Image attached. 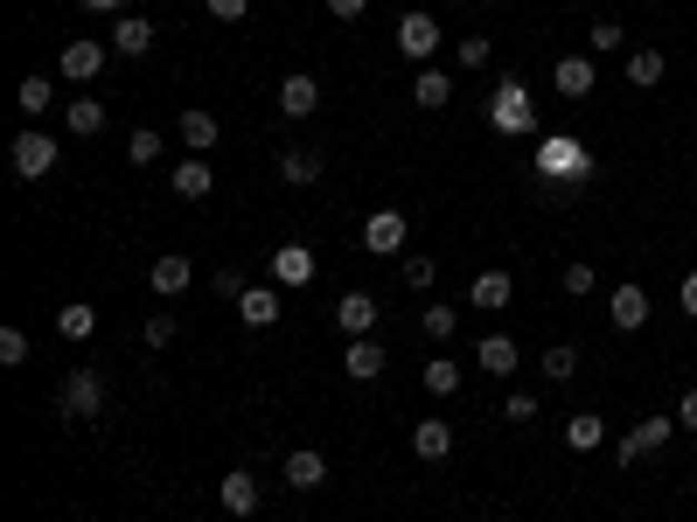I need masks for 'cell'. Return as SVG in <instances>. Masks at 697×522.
I'll use <instances>...</instances> for the list:
<instances>
[{
    "label": "cell",
    "mask_w": 697,
    "mask_h": 522,
    "mask_svg": "<svg viewBox=\"0 0 697 522\" xmlns=\"http://www.w3.org/2000/svg\"><path fill=\"white\" fill-rule=\"evenodd\" d=\"M537 174H545V181H565V189H579V181H593V153H586L579 140L551 133L545 147H537Z\"/></svg>",
    "instance_id": "6da1fadb"
},
{
    "label": "cell",
    "mask_w": 697,
    "mask_h": 522,
    "mask_svg": "<svg viewBox=\"0 0 697 522\" xmlns=\"http://www.w3.org/2000/svg\"><path fill=\"white\" fill-rule=\"evenodd\" d=\"M57 411L63 418H98V411H106V377H98V370H63Z\"/></svg>",
    "instance_id": "7a4b0ae2"
},
{
    "label": "cell",
    "mask_w": 697,
    "mask_h": 522,
    "mask_svg": "<svg viewBox=\"0 0 697 522\" xmlns=\"http://www.w3.org/2000/svg\"><path fill=\"white\" fill-rule=\"evenodd\" d=\"M405 238H411V217H405V209H370V217H364V251H370V258H398Z\"/></svg>",
    "instance_id": "3957f363"
},
{
    "label": "cell",
    "mask_w": 697,
    "mask_h": 522,
    "mask_svg": "<svg viewBox=\"0 0 697 522\" xmlns=\"http://www.w3.org/2000/svg\"><path fill=\"white\" fill-rule=\"evenodd\" d=\"M440 42H447V36H440V21H432V14H419V8H411V14L398 21V49H405V57L419 63V70H426L432 57H440Z\"/></svg>",
    "instance_id": "277c9868"
},
{
    "label": "cell",
    "mask_w": 697,
    "mask_h": 522,
    "mask_svg": "<svg viewBox=\"0 0 697 522\" xmlns=\"http://www.w3.org/2000/svg\"><path fill=\"white\" fill-rule=\"evenodd\" d=\"M607 328H614V334H641V328H649V293H641L635 279L607 293Z\"/></svg>",
    "instance_id": "5b68a950"
},
{
    "label": "cell",
    "mask_w": 697,
    "mask_h": 522,
    "mask_svg": "<svg viewBox=\"0 0 697 522\" xmlns=\"http://www.w3.org/2000/svg\"><path fill=\"white\" fill-rule=\"evenodd\" d=\"M669 432H677L669 418H641V425H628V432H621V446H614V460H621V466L649 460V453H663V446H669Z\"/></svg>",
    "instance_id": "8992f818"
},
{
    "label": "cell",
    "mask_w": 697,
    "mask_h": 522,
    "mask_svg": "<svg viewBox=\"0 0 697 522\" xmlns=\"http://www.w3.org/2000/svg\"><path fill=\"white\" fill-rule=\"evenodd\" d=\"M106 63H112V42H63V57H57V70L70 77V84H98Z\"/></svg>",
    "instance_id": "52a82bcc"
},
{
    "label": "cell",
    "mask_w": 697,
    "mask_h": 522,
    "mask_svg": "<svg viewBox=\"0 0 697 522\" xmlns=\"http://www.w3.org/2000/svg\"><path fill=\"white\" fill-rule=\"evenodd\" d=\"M8 153H14V174H21V181H42L49 168H57V140H49V133H36V126H29V133H21Z\"/></svg>",
    "instance_id": "ba28073f"
},
{
    "label": "cell",
    "mask_w": 697,
    "mask_h": 522,
    "mask_svg": "<svg viewBox=\"0 0 697 522\" xmlns=\"http://www.w3.org/2000/svg\"><path fill=\"white\" fill-rule=\"evenodd\" d=\"M335 328H342L349 342L377 334V300H370V293H342V300H335Z\"/></svg>",
    "instance_id": "9c48e42d"
},
{
    "label": "cell",
    "mask_w": 697,
    "mask_h": 522,
    "mask_svg": "<svg viewBox=\"0 0 697 522\" xmlns=\"http://www.w3.org/2000/svg\"><path fill=\"white\" fill-rule=\"evenodd\" d=\"M168 189H175V195H182V202H202V195H210V189H217V168H210V161H202V153H189V161H175V174H168Z\"/></svg>",
    "instance_id": "30bf717a"
},
{
    "label": "cell",
    "mask_w": 697,
    "mask_h": 522,
    "mask_svg": "<svg viewBox=\"0 0 697 522\" xmlns=\"http://www.w3.org/2000/svg\"><path fill=\"white\" fill-rule=\"evenodd\" d=\"M279 112H287V119H315L321 112V84L307 70H293L287 84H279Z\"/></svg>",
    "instance_id": "8fae6325"
},
{
    "label": "cell",
    "mask_w": 697,
    "mask_h": 522,
    "mask_svg": "<svg viewBox=\"0 0 697 522\" xmlns=\"http://www.w3.org/2000/svg\"><path fill=\"white\" fill-rule=\"evenodd\" d=\"M468 300H475L481 313H502V307L516 300V279H509L502 265H488V272H475V285H468Z\"/></svg>",
    "instance_id": "7c38bea8"
},
{
    "label": "cell",
    "mask_w": 697,
    "mask_h": 522,
    "mask_svg": "<svg viewBox=\"0 0 697 522\" xmlns=\"http://www.w3.org/2000/svg\"><path fill=\"white\" fill-rule=\"evenodd\" d=\"M496 126L502 133H530V91L516 77H502V91H496Z\"/></svg>",
    "instance_id": "4fadbf2b"
},
{
    "label": "cell",
    "mask_w": 697,
    "mask_h": 522,
    "mask_svg": "<svg viewBox=\"0 0 697 522\" xmlns=\"http://www.w3.org/2000/svg\"><path fill=\"white\" fill-rule=\"evenodd\" d=\"M189 285H196V265H189V258H182V251H168V258H153V293H161V300H182V293H189Z\"/></svg>",
    "instance_id": "5bb4252c"
},
{
    "label": "cell",
    "mask_w": 697,
    "mask_h": 522,
    "mask_svg": "<svg viewBox=\"0 0 697 522\" xmlns=\"http://www.w3.org/2000/svg\"><path fill=\"white\" fill-rule=\"evenodd\" d=\"M551 84H558V98H593V84H600V70H593V57H558Z\"/></svg>",
    "instance_id": "9a60e30c"
},
{
    "label": "cell",
    "mask_w": 697,
    "mask_h": 522,
    "mask_svg": "<svg viewBox=\"0 0 697 522\" xmlns=\"http://www.w3.org/2000/svg\"><path fill=\"white\" fill-rule=\"evenodd\" d=\"M411 453H419L426 466L447 460L454 453V425H447V418H419V425H411Z\"/></svg>",
    "instance_id": "2e32d148"
},
{
    "label": "cell",
    "mask_w": 697,
    "mask_h": 522,
    "mask_svg": "<svg viewBox=\"0 0 697 522\" xmlns=\"http://www.w3.org/2000/svg\"><path fill=\"white\" fill-rule=\"evenodd\" d=\"M112 57H153V21H147V14H119Z\"/></svg>",
    "instance_id": "e0dca14e"
},
{
    "label": "cell",
    "mask_w": 697,
    "mask_h": 522,
    "mask_svg": "<svg viewBox=\"0 0 697 522\" xmlns=\"http://www.w3.org/2000/svg\"><path fill=\"white\" fill-rule=\"evenodd\" d=\"M63 126L77 140H98L106 133V98H63Z\"/></svg>",
    "instance_id": "ac0fdd59"
},
{
    "label": "cell",
    "mask_w": 697,
    "mask_h": 522,
    "mask_svg": "<svg viewBox=\"0 0 697 522\" xmlns=\"http://www.w3.org/2000/svg\"><path fill=\"white\" fill-rule=\"evenodd\" d=\"M315 279V251L307 244H279L272 251V285H307Z\"/></svg>",
    "instance_id": "d6986e66"
},
{
    "label": "cell",
    "mask_w": 697,
    "mask_h": 522,
    "mask_svg": "<svg viewBox=\"0 0 697 522\" xmlns=\"http://www.w3.org/2000/svg\"><path fill=\"white\" fill-rule=\"evenodd\" d=\"M217 502H223L230 515H251V509H258V474H245V466H230V474L217 481Z\"/></svg>",
    "instance_id": "ffe728a7"
},
{
    "label": "cell",
    "mask_w": 697,
    "mask_h": 522,
    "mask_svg": "<svg viewBox=\"0 0 697 522\" xmlns=\"http://www.w3.org/2000/svg\"><path fill=\"white\" fill-rule=\"evenodd\" d=\"M238 321H245L251 334H266V328L279 321V293H272V285H251V293L238 300Z\"/></svg>",
    "instance_id": "44dd1931"
},
{
    "label": "cell",
    "mask_w": 697,
    "mask_h": 522,
    "mask_svg": "<svg viewBox=\"0 0 697 522\" xmlns=\"http://www.w3.org/2000/svg\"><path fill=\"white\" fill-rule=\"evenodd\" d=\"M475 362H481L488 377H516V362H524V355H516L509 334H481V342H475Z\"/></svg>",
    "instance_id": "7402d4cb"
},
{
    "label": "cell",
    "mask_w": 697,
    "mask_h": 522,
    "mask_svg": "<svg viewBox=\"0 0 697 522\" xmlns=\"http://www.w3.org/2000/svg\"><path fill=\"white\" fill-rule=\"evenodd\" d=\"M217 140H223L217 112H202V104H189V112H182V147H189V153H210Z\"/></svg>",
    "instance_id": "603a6c76"
},
{
    "label": "cell",
    "mask_w": 697,
    "mask_h": 522,
    "mask_svg": "<svg viewBox=\"0 0 697 522\" xmlns=\"http://www.w3.org/2000/svg\"><path fill=\"white\" fill-rule=\"evenodd\" d=\"M342 370H349L356 383H377V377H384V342H377V334H364V342H349Z\"/></svg>",
    "instance_id": "cb8c5ba5"
},
{
    "label": "cell",
    "mask_w": 697,
    "mask_h": 522,
    "mask_svg": "<svg viewBox=\"0 0 697 522\" xmlns=\"http://www.w3.org/2000/svg\"><path fill=\"white\" fill-rule=\"evenodd\" d=\"M328 481V460L315 453V446H300V453H287V488H300V494H315Z\"/></svg>",
    "instance_id": "d4e9b609"
},
{
    "label": "cell",
    "mask_w": 697,
    "mask_h": 522,
    "mask_svg": "<svg viewBox=\"0 0 697 522\" xmlns=\"http://www.w3.org/2000/svg\"><path fill=\"white\" fill-rule=\"evenodd\" d=\"M279 174H287L293 189H315V181H321V153L315 147H287V153H279Z\"/></svg>",
    "instance_id": "484cf974"
},
{
    "label": "cell",
    "mask_w": 697,
    "mask_h": 522,
    "mask_svg": "<svg viewBox=\"0 0 697 522\" xmlns=\"http://www.w3.org/2000/svg\"><path fill=\"white\" fill-rule=\"evenodd\" d=\"M57 334H63V342H91V334H98V307L91 300H70L57 313Z\"/></svg>",
    "instance_id": "4316f807"
},
{
    "label": "cell",
    "mask_w": 697,
    "mask_h": 522,
    "mask_svg": "<svg viewBox=\"0 0 697 522\" xmlns=\"http://www.w3.org/2000/svg\"><path fill=\"white\" fill-rule=\"evenodd\" d=\"M411 98H419V104H426V112H440V104L454 98V77H447V70H432V63H426L419 77H411Z\"/></svg>",
    "instance_id": "83f0119b"
},
{
    "label": "cell",
    "mask_w": 697,
    "mask_h": 522,
    "mask_svg": "<svg viewBox=\"0 0 697 522\" xmlns=\"http://www.w3.org/2000/svg\"><path fill=\"white\" fill-rule=\"evenodd\" d=\"M600 439H607V425H600V411H579L572 425H565V446L572 453H600Z\"/></svg>",
    "instance_id": "f1b7e54d"
},
{
    "label": "cell",
    "mask_w": 697,
    "mask_h": 522,
    "mask_svg": "<svg viewBox=\"0 0 697 522\" xmlns=\"http://www.w3.org/2000/svg\"><path fill=\"white\" fill-rule=\"evenodd\" d=\"M663 70H669L663 49H635V57H628V84H635V91H649V84H663Z\"/></svg>",
    "instance_id": "f546056e"
},
{
    "label": "cell",
    "mask_w": 697,
    "mask_h": 522,
    "mask_svg": "<svg viewBox=\"0 0 697 522\" xmlns=\"http://www.w3.org/2000/svg\"><path fill=\"white\" fill-rule=\"evenodd\" d=\"M419 383H426V398H454L460 390V362H447V355H432L426 370H419Z\"/></svg>",
    "instance_id": "4dcf8cb0"
},
{
    "label": "cell",
    "mask_w": 697,
    "mask_h": 522,
    "mask_svg": "<svg viewBox=\"0 0 697 522\" xmlns=\"http://www.w3.org/2000/svg\"><path fill=\"white\" fill-rule=\"evenodd\" d=\"M14 104H21V112H29V119H42V112H49V104H57V84H49V77H21V91H14Z\"/></svg>",
    "instance_id": "1f68e13d"
},
{
    "label": "cell",
    "mask_w": 697,
    "mask_h": 522,
    "mask_svg": "<svg viewBox=\"0 0 697 522\" xmlns=\"http://www.w3.org/2000/svg\"><path fill=\"white\" fill-rule=\"evenodd\" d=\"M545 377H551V383H572V377H579V349H572V342H551V349H545Z\"/></svg>",
    "instance_id": "d6a6232c"
},
{
    "label": "cell",
    "mask_w": 697,
    "mask_h": 522,
    "mask_svg": "<svg viewBox=\"0 0 697 522\" xmlns=\"http://www.w3.org/2000/svg\"><path fill=\"white\" fill-rule=\"evenodd\" d=\"M419 328H426V342H447V334L460 328V313H454V307H440V300H432V307L419 313Z\"/></svg>",
    "instance_id": "836d02e7"
},
{
    "label": "cell",
    "mask_w": 697,
    "mask_h": 522,
    "mask_svg": "<svg viewBox=\"0 0 697 522\" xmlns=\"http://www.w3.org/2000/svg\"><path fill=\"white\" fill-rule=\"evenodd\" d=\"M126 161H133V168H153V161H161V133H153V126H140V133L126 140Z\"/></svg>",
    "instance_id": "e575fe53"
},
{
    "label": "cell",
    "mask_w": 697,
    "mask_h": 522,
    "mask_svg": "<svg viewBox=\"0 0 697 522\" xmlns=\"http://www.w3.org/2000/svg\"><path fill=\"white\" fill-rule=\"evenodd\" d=\"M398 272H405V285H411V293H426V285H432V279H440V265H432V258H426V251H411V258H405V265H398Z\"/></svg>",
    "instance_id": "d590c367"
},
{
    "label": "cell",
    "mask_w": 697,
    "mask_h": 522,
    "mask_svg": "<svg viewBox=\"0 0 697 522\" xmlns=\"http://www.w3.org/2000/svg\"><path fill=\"white\" fill-rule=\"evenodd\" d=\"M558 285H565L572 300H586L593 285H600V272H593V265H565V272H558Z\"/></svg>",
    "instance_id": "8d00e7d4"
},
{
    "label": "cell",
    "mask_w": 697,
    "mask_h": 522,
    "mask_svg": "<svg viewBox=\"0 0 697 522\" xmlns=\"http://www.w3.org/2000/svg\"><path fill=\"white\" fill-rule=\"evenodd\" d=\"M0 362H8V370L29 362V334H21V328H0Z\"/></svg>",
    "instance_id": "74e56055"
},
{
    "label": "cell",
    "mask_w": 697,
    "mask_h": 522,
    "mask_svg": "<svg viewBox=\"0 0 697 522\" xmlns=\"http://www.w3.org/2000/svg\"><path fill=\"white\" fill-rule=\"evenodd\" d=\"M454 63H460V70H481V63H488V36H468V42H454Z\"/></svg>",
    "instance_id": "f35d334b"
},
{
    "label": "cell",
    "mask_w": 697,
    "mask_h": 522,
    "mask_svg": "<svg viewBox=\"0 0 697 522\" xmlns=\"http://www.w3.org/2000/svg\"><path fill=\"white\" fill-rule=\"evenodd\" d=\"M586 42L607 57V49H621V42H628V29H621V21H593V36H586Z\"/></svg>",
    "instance_id": "ab89813d"
},
{
    "label": "cell",
    "mask_w": 697,
    "mask_h": 522,
    "mask_svg": "<svg viewBox=\"0 0 697 522\" xmlns=\"http://www.w3.org/2000/svg\"><path fill=\"white\" fill-rule=\"evenodd\" d=\"M140 342H147V349H168V342H175V321H168V313H153V321H140Z\"/></svg>",
    "instance_id": "60d3db41"
},
{
    "label": "cell",
    "mask_w": 697,
    "mask_h": 522,
    "mask_svg": "<svg viewBox=\"0 0 697 522\" xmlns=\"http://www.w3.org/2000/svg\"><path fill=\"white\" fill-rule=\"evenodd\" d=\"M502 418H509V425H530V418H537V398H530V390H509Z\"/></svg>",
    "instance_id": "b9f144b4"
},
{
    "label": "cell",
    "mask_w": 697,
    "mask_h": 522,
    "mask_svg": "<svg viewBox=\"0 0 697 522\" xmlns=\"http://www.w3.org/2000/svg\"><path fill=\"white\" fill-rule=\"evenodd\" d=\"M210 293H223V300H245V293H251V279H245V272H210Z\"/></svg>",
    "instance_id": "7bdbcfd3"
},
{
    "label": "cell",
    "mask_w": 697,
    "mask_h": 522,
    "mask_svg": "<svg viewBox=\"0 0 697 522\" xmlns=\"http://www.w3.org/2000/svg\"><path fill=\"white\" fill-rule=\"evenodd\" d=\"M677 307H684L690 321H697V272H684V285H677Z\"/></svg>",
    "instance_id": "ee69618b"
},
{
    "label": "cell",
    "mask_w": 697,
    "mask_h": 522,
    "mask_svg": "<svg viewBox=\"0 0 697 522\" xmlns=\"http://www.w3.org/2000/svg\"><path fill=\"white\" fill-rule=\"evenodd\" d=\"M245 8H251V0H210V14H217V21H245Z\"/></svg>",
    "instance_id": "f6af8a7d"
},
{
    "label": "cell",
    "mask_w": 697,
    "mask_h": 522,
    "mask_svg": "<svg viewBox=\"0 0 697 522\" xmlns=\"http://www.w3.org/2000/svg\"><path fill=\"white\" fill-rule=\"evenodd\" d=\"M364 8H370V0H328V14H335V21H356Z\"/></svg>",
    "instance_id": "bcb514c9"
},
{
    "label": "cell",
    "mask_w": 697,
    "mask_h": 522,
    "mask_svg": "<svg viewBox=\"0 0 697 522\" xmlns=\"http://www.w3.org/2000/svg\"><path fill=\"white\" fill-rule=\"evenodd\" d=\"M677 425H684V432H697V390H684V404H677Z\"/></svg>",
    "instance_id": "7dc6e473"
},
{
    "label": "cell",
    "mask_w": 697,
    "mask_h": 522,
    "mask_svg": "<svg viewBox=\"0 0 697 522\" xmlns=\"http://www.w3.org/2000/svg\"><path fill=\"white\" fill-rule=\"evenodd\" d=\"M77 8H91V14H126V0H77Z\"/></svg>",
    "instance_id": "c3c4849f"
}]
</instances>
